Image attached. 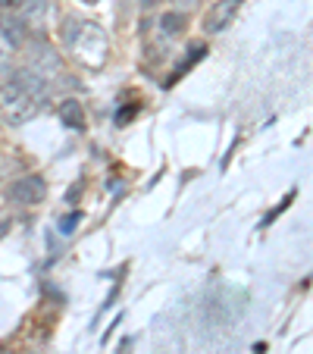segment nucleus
Masks as SVG:
<instances>
[{
  "mask_svg": "<svg viewBox=\"0 0 313 354\" xmlns=\"http://www.w3.org/2000/svg\"><path fill=\"white\" fill-rule=\"evenodd\" d=\"M41 110V104L19 85V82H7L0 85V116L13 126H22V122L35 120Z\"/></svg>",
  "mask_w": 313,
  "mask_h": 354,
  "instance_id": "obj_1",
  "label": "nucleus"
},
{
  "mask_svg": "<svg viewBox=\"0 0 313 354\" xmlns=\"http://www.w3.org/2000/svg\"><path fill=\"white\" fill-rule=\"evenodd\" d=\"M26 50H28V63H32V73H38L44 82H50L54 75L63 73L60 54H57L54 47H47L44 41H32V44H26Z\"/></svg>",
  "mask_w": 313,
  "mask_h": 354,
  "instance_id": "obj_2",
  "label": "nucleus"
},
{
  "mask_svg": "<svg viewBox=\"0 0 313 354\" xmlns=\"http://www.w3.org/2000/svg\"><path fill=\"white\" fill-rule=\"evenodd\" d=\"M47 194V185L41 176H22V179H16L13 185L7 188V198L13 201V204H22V207H35V204H41Z\"/></svg>",
  "mask_w": 313,
  "mask_h": 354,
  "instance_id": "obj_3",
  "label": "nucleus"
},
{
  "mask_svg": "<svg viewBox=\"0 0 313 354\" xmlns=\"http://www.w3.org/2000/svg\"><path fill=\"white\" fill-rule=\"evenodd\" d=\"M238 7H241V0H216L214 7L207 10V16H204V32H207V35L222 32V28H226L229 22L235 19Z\"/></svg>",
  "mask_w": 313,
  "mask_h": 354,
  "instance_id": "obj_4",
  "label": "nucleus"
},
{
  "mask_svg": "<svg viewBox=\"0 0 313 354\" xmlns=\"http://www.w3.org/2000/svg\"><path fill=\"white\" fill-rule=\"evenodd\" d=\"M57 113H60V122L66 129H73V132H85V110H82V104L75 97L63 100Z\"/></svg>",
  "mask_w": 313,
  "mask_h": 354,
  "instance_id": "obj_5",
  "label": "nucleus"
},
{
  "mask_svg": "<svg viewBox=\"0 0 313 354\" xmlns=\"http://www.w3.org/2000/svg\"><path fill=\"white\" fill-rule=\"evenodd\" d=\"M0 32H3V38H7L10 44H16V47L28 44V38H26V22L13 19V16H3V19H0Z\"/></svg>",
  "mask_w": 313,
  "mask_h": 354,
  "instance_id": "obj_6",
  "label": "nucleus"
},
{
  "mask_svg": "<svg viewBox=\"0 0 313 354\" xmlns=\"http://www.w3.org/2000/svg\"><path fill=\"white\" fill-rule=\"evenodd\" d=\"M185 13H179V10H169V13H163L160 16V28H163V35L167 38H176V35H182L185 32Z\"/></svg>",
  "mask_w": 313,
  "mask_h": 354,
  "instance_id": "obj_7",
  "label": "nucleus"
},
{
  "mask_svg": "<svg viewBox=\"0 0 313 354\" xmlns=\"http://www.w3.org/2000/svg\"><path fill=\"white\" fill-rule=\"evenodd\" d=\"M204 54H207V47H204V44H191V47H188V57H185V60H182V66L176 69V75H173V79L179 82V75H182V73H188V69H191L194 63H198Z\"/></svg>",
  "mask_w": 313,
  "mask_h": 354,
  "instance_id": "obj_8",
  "label": "nucleus"
},
{
  "mask_svg": "<svg viewBox=\"0 0 313 354\" xmlns=\"http://www.w3.org/2000/svg\"><path fill=\"white\" fill-rule=\"evenodd\" d=\"M22 10H26V26H28V16H32V19H41L47 7H44V0H26Z\"/></svg>",
  "mask_w": 313,
  "mask_h": 354,
  "instance_id": "obj_9",
  "label": "nucleus"
},
{
  "mask_svg": "<svg viewBox=\"0 0 313 354\" xmlns=\"http://www.w3.org/2000/svg\"><path fill=\"white\" fill-rule=\"evenodd\" d=\"M79 220H82L79 214H66V216L60 220V232H63V235H73L75 226H79Z\"/></svg>",
  "mask_w": 313,
  "mask_h": 354,
  "instance_id": "obj_10",
  "label": "nucleus"
},
{
  "mask_svg": "<svg viewBox=\"0 0 313 354\" xmlns=\"http://www.w3.org/2000/svg\"><path fill=\"white\" fill-rule=\"evenodd\" d=\"M173 3H176V10H179V13H185V10H191L198 0H173Z\"/></svg>",
  "mask_w": 313,
  "mask_h": 354,
  "instance_id": "obj_11",
  "label": "nucleus"
},
{
  "mask_svg": "<svg viewBox=\"0 0 313 354\" xmlns=\"http://www.w3.org/2000/svg\"><path fill=\"white\" fill-rule=\"evenodd\" d=\"M26 0H0V10H13V7H22Z\"/></svg>",
  "mask_w": 313,
  "mask_h": 354,
  "instance_id": "obj_12",
  "label": "nucleus"
},
{
  "mask_svg": "<svg viewBox=\"0 0 313 354\" xmlns=\"http://www.w3.org/2000/svg\"><path fill=\"white\" fill-rule=\"evenodd\" d=\"M160 0H141V7H157Z\"/></svg>",
  "mask_w": 313,
  "mask_h": 354,
  "instance_id": "obj_13",
  "label": "nucleus"
},
{
  "mask_svg": "<svg viewBox=\"0 0 313 354\" xmlns=\"http://www.w3.org/2000/svg\"><path fill=\"white\" fill-rule=\"evenodd\" d=\"M82 3H97V0H82Z\"/></svg>",
  "mask_w": 313,
  "mask_h": 354,
  "instance_id": "obj_14",
  "label": "nucleus"
}]
</instances>
